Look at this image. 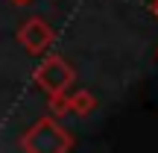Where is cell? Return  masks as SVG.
Segmentation results:
<instances>
[{
  "mask_svg": "<svg viewBox=\"0 0 158 153\" xmlns=\"http://www.w3.org/2000/svg\"><path fill=\"white\" fill-rule=\"evenodd\" d=\"M12 3H18V6H23V3H29V0H12Z\"/></svg>",
  "mask_w": 158,
  "mask_h": 153,
  "instance_id": "obj_6",
  "label": "cell"
},
{
  "mask_svg": "<svg viewBox=\"0 0 158 153\" xmlns=\"http://www.w3.org/2000/svg\"><path fill=\"white\" fill-rule=\"evenodd\" d=\"M18 38H21L23 50H29L32 56H38V53H41V50H44V47L53 41V29L47 27V24L41 21V18H29V21L21 27Z\"/></svg>",
  "mask_w": 158,
  "mask_h": 153,
  "instance_id": "obj_3",
  "label": "cell"
},
{
  "mask_svg": "<svg viewBox=\"0 0 158 153\" xmlns=\"http://www.w3.org/2000/svg\"><path fill=\"white\" fill-rule=\"evenodd\" d=\"M152 15L158 18V0H152Z\"/></svg>",
  "mask_w": 158,
  "mask_h": 153,
  "instance_id": "obj_5",
  "label": "cell"
},
{
  "mask_svg": "<svg viewBox=\"0 0 158 153\" xmlns=\"http://www.w3.org/2000/svg\"><path fill=\"white\" fill-rule=\"evenodd\" d=\"M73 68L64 62L62 56H53V59H44L35 71V85L44 88L47 94H59V91H68V85L73 83Z\"/></svg>",
  "mask_w": 158,
  "mask_h": 153,
  "instance_id": "obj_2",
  "label": "cell"
},
{
  "mask_svg": "<svg viewBox=\"0 0 158 153\" xmlns=\"http://www.w3.org/2000/svg\"><path fill=\"white\" fill-rule=\"evenodd\" d=\"M91 109H94V97H91V91H76V94L68 97V112H79V115H88Z\"/></svg>",
  "mask_w": 158,
  "mask_h": 153,
  "instance_id": "obj_4",
  "label": "cell"
},
{
  "mask_svg": "<svg viewBox=\"0 0 158 153\" xmlns=\"http://www.w3.org/2000/svg\"><path fill=\"white\" fill-rule=\"evenodd\" d=\"M70 144L73 142H70V136L59 127V121L41 118L38 124L23 136L21 147H27V150H68Z\"/></svg>",
  "mask_w": 158,
  "mask_h": 153,
  "instance_id": "obj_1",
  "label": "cell"
}]
</instances>
